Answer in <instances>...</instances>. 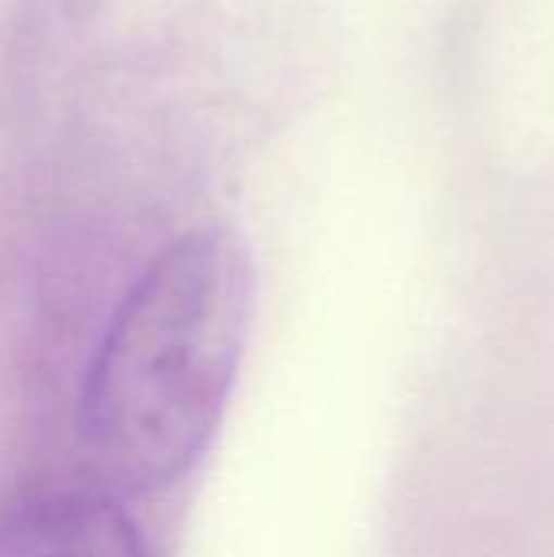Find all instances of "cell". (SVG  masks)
<instances>
[{
    "mask_svg": "<svg viewBox=\"0 0 554 557\" xmlns=\"http://www.w3.org/2000/svg\"><path fill=\"white\" fill-rule=\"evenodd\" d=\"M255 268L232 228L167 245L118 304L78 398L91 486L124 499L173 486L202 457L251 330Z\"/></svg>",
    "mask_w": 554,
    "mask_h": 557,
    "instance_id": "6da1fadb",
    "label": "cell"
},
{
    "mask_svg": "<svg viewBox=\"0 0 554 557\" xmlns=\"http://www.w3.org/2000/svg\"><path fill=\"white\" fill-rule=\"evenodd\" d=\"M0 557H147L118 496L98 486H42L0 509Z\"/></svg>",
    "mask_w": 554,
    "mask_h": 557,
    "instance_id": "7a4b0ae2",
    "label": "cell"
}]
</instances>
